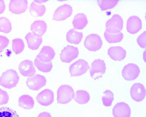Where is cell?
<instances>
[{"mask_svg": "<svg viewBox=\"0 0 146 117\" xmlns=\"http://www.w3.org/2000/svg\"><path fill=\"white\" fill-rule=\"evenodd\" d=\"M20 81L18 72L13 69L7 70L2 74L0 78V85L11 89L15 88Z\"/></svg>", "mask_w": 146, "mask_h": 117, "instance_id": "obj_1", "label": "cell"}, {"mask_svg": "<svg viewBox=\"0 0 146 117\" xmlns=\"http://www.w3.org/2000/svg\"><path fill=\"white\" fill-rule=\"evenodd\" d=\"M75 92L74 88L68 85H62L58 87L57 90V100L58 104H66L74 99Z\"/></svg>", "mask_w": 146, "mask_h": 117, "instance_id": "obj_2", "label": "cell"}, {"mask_svg": "<svg viewBox=\"0 0 146 117\" xmlns=\"http://www.w3.org/2000/svg\"><path fill=\"white\" fill-rule=\"evenodd\" d=\"M106 31L110 33H119L123 27V20L119 15H114L106 22Z\"/></svg>", "mask_w": 146, "mask_h": 117, "instance_id": "obj_3", "label": "cell"}, {"mask_svg": "<svg viewBox=\"0 0 146 117\" xmlns=\"http://www.w3.org/2000/svg\"><path fill=\"white\" fill-rule=\"evenodd\" d=\"M90 69L88 62L84 59H79L70 66L69 72L72 77H78L86 73Z\"/></svg>", "mask_w": 146, "mask_h": 117, "instance_id": "obj_4", "label": "cell"}, {"mask_svg": "<svg viewBox=\"0 0 146 117\" xmlns=\"http://www.w3.org/2000/svg\"><path fill=\"white\" fill-rule=\"evenodd\" d=\"M84 45L88 50L96 51L100 50L102 47L103 41L100 35L92 33L87 35L84 40Z\"/></svg>", "mask_w": 146, "mask_h": 117, "instance_id": "obj_5", "label": "cell"}, {"mask_svg": "<svg viewBox=\"0 0 146 117\" xmlns=\"http://www.w3.org/2000/svg\"><path fill=\"white\" fill-rule=\"evenodd\" d=\"M122 77L126 81H134L140 74V69L135 63H129L123 67L121 72Z\"/></svg>", "mask_w": 146, "mask_h": 117, "instance_id": "obj_6", "label": "cell"}, {"mask_svg": "<svg viewBox=\"0 0 146 117\" xmlns=\"http://www.w3.org/2000/svg\"><path fill=\"white\" fill-rule=\"evenodd\" d=\"M79 49L71 45L66 46L60 53L61 61L65 63H70L79 56Z\"/></svg>", "mask_w": 146, "mask_h": 117, "instance_id": "obj_7", "label": "cell"}, {"mask_svg": "<svg viewBox=\"0 0 146 117\" xmlns=\"http://www.w3.org/2000/svg\"><path fill=\"white\" fill-rule=\"evenodd\" d=\"M46 78L40 74H36L28 78L26 81L27 87L32 90H40L46 85Z\"/></svg>", "mask_w": 146, "mask_h": 117, "instance_id": "obj_8", "label": "cell"}, {"mask_svg": "<svg viewBox=\"0 0 146 117\" xmlns=\"http://www.w3.org/2000/svg\"><path fill=\"white\" fill-rule=\"evenodd\" d=\"M73 13V8L68 4H64L56 9L53 14V20L63 21L70 17Z\"/></svg>", "mask_w": 146, "mask_h": 117, "instance_id": "obj_9", "label": "cell"}, {"mask_svg": "<svg viewBox=\"0 0 146 117\" xmlns=\"http://www.w3.org/2000/svg\"><path fill=\"white\" fill-rule=\"evenodd\" d=\"M131 96L134 101L140 102L144 100L146 96V90L144 85L142 83H136L131 86L130 90Z\"/></svg>", "mask_w": 146, "mask_h": 117, "instance_id": "obj_10", "label": "cell"}, {"mask_svg": "<svg viewBox=\"0 0 146 117\" xmlns=\"http://www.w3.org/2000/svg\"><path fill=\"white\" fill-rule=\"evenodd\" d=\"M28 9L27 0H11L9 2V11L15 15H21Z\"/></svg>", "mask_w": 146, "mask_h": 117, "instance_id": "obj_11", "label": "cell"}, {"mask_svg": "<svg viewBox=\"0 0 146 117\" xmlns=\"http://www.w3.org/2000/svg\"><path fill=\"white\" fill-rule=\"evenodd\" d=\"M19 71L23 77L33 76L36 73V69L35 68V64L31 60L26 59L20 62L18 66Z\"/></svg>", "mask_w": 146, "mask_h": 117, "instance_id": "obj_12", "label": "cell"}, {"mask_svg": "<svg viewBox=\"0 0 146 117\" xmlns=\"http://www.w3.org/2000/svg\"><path fill=\"white\" fill-rule=\"evenodd\" d=\"M112 114L114 117H131V109L126 103H117L113 107Z\"/></svg>", "mask_w": 146, "mask_h": 117, "instance_id": "obj_13", "label": "cell"}, {"mask_svg": "<svg viewBox=\"0 0 146 117\" xmlns=\"http://www.w3.org/2000/svg\"><path fill=\"white\" fill-rule=\"evenodd\" d=\"M142 28V22L136 16H132L127 21V31L129 33L134 35L138 33Z\"/></svg>", "mask_w": 146, "mask_h": 117, "instance_id": "obj_14", "label": "cell"}, {"mask_svg": "<svg viewBox=\"0 0 146 117\" xmlns=\"http://www.w3.org/2000/svg\"><path fill=\"white\" fill-rule=\"evenodd\" d=\"M36 101L40 105L43 106H49L54 102V93L50 89L42 90L37 95Z\"/></svg>", "mask_w": 146, "mask_h": 117, "instance_id": "obj_15", "label": "cell"}, {"mask_svg": "<svg viewBox=\"0 0 146 117\" xmlns=\"http://www.w3.org/2000/svg\"><path fill=\"white\" fill-rule=\"evenodd\" d=\"M110 58L115 61H121L125 59L127 55V51L121 46L110 47L107 51Z\"/></svg>", "mask_w": 146, "mask_h": 117, "instance_id": "obj_16", "label": "cell"}, {"mask_svg": "<svg viewBox=\"0 0 146 117\" xmlns=\"http://www.w3.org/2000/svg\"><path fill=\"white\" fill-rule=\"evenodd\" d=\"M55 55V51L50 46H45L38 54L36 58L42 62H51Z\"/></svg>", "mask_w": 146, "mask_h": 117, "instance_id": "obj_17", "label": "cell"}, {"mask_svg": "<svg viewBox=\"0 0 146 117\" xmlns=\"http://www.w3.org/2000/svg\"><path fill=\"white\" fill-rule=\"evenodd\" d=\"M31 33L35 36L42 37L48 29V25L44 20H36L30 27Z\"/></svg>", "mask_w": 146, "mask_h": 117, "instance_id": "obj_18", "label": "cell"}, {"mask_svg": "<svg viewBox=\"0 0 146 117\" xmlns=\"http://www.w3.org/2000/svg\"><path fill=\"white\" fill-rule=\"evenodd\" d=\"M106 71V64L102 59H96L92 62L91 68L90 70V76L94 78L97 74H104Z\"/></svg>", "mask_w": 146, "mask_h": 117, "instance_id": "obj_19", "label": "cell"}, {"mask_svg": "<svg viewBox=\"0 0 146 117\" xmlns=\"http://www.w3.org/2000/svg\"><path fill=\"white\" fill-rule=\"evenodd\" d=\"M27 46L32 50H36L42 43V37L35 36L32 33H28L25 37Z\"/></svg>", "mask_w": 146, "mask_h": 117, "instance_id": "obj_20", "label": "cell"}, {"mask_svg": "<svg viewBox=\"0 0 146 117\" xmlns=\"http://www.w3.org/2000/svg\"><path fill=\"white\" fill-rule=\"evenodd\" d=\"M88 24L86 16L84 13H78L75 15L73 20V26L76 30L83 29Z\"/></svg>", "mask_w": 146, "mask_h": 117, "instance_id": "obj_21", "label": "cell"}, {"mask_svg": "<svg viewBox=\"0 0 146 117\" xmlns=\"http://www.w3.org/2000/svg\"><path fill=\"white\" fill-rule=\"evenodd\" d=\"M66 37L68 43L73 44H79L82 41L83 33L82 32L77 31L75 29H72L68 31Z\"/></svg>", "mask_w": 146, "mask_h": 117, "instance_id": "obj_22", "label": "cell"}, {"mask_svg": "<svg viewBox=\"0 0 146 117\" xmlns=\"http://www.w3.org/2000/svg\"><path fill=\"white\" fill-rule=\"evenodd\" d=\"M18 105L21 108L23 109H31L33 108L35 105L33 98L27 94L21 96L18 99Z\"/></svg>", "mask_w": 146, "mask_h": 117, "instance_id": "obj_23", "label": "cell"}, {"mask_svg": "<svg viewBox=\"0 0 146 117\" xmlns=\"http://www.w3.org/2000/svg\"><path fill=\"white\" fill-rule=\"evenodd\" d=\"M46 8L45 5L37 4L33 1L31 3L29 7L30 14L34 17H40L44 15L46 13Z\"/></svg>", "mask_w": 146, "mask_h": 117, "instance_id": "obj_24", "label": "cell"}, {"mask_svg": "<svg viewBox=\"0 0 146 117\" xmlns=\"http://www.w3.org/2000/svg\"><path fill=\"white\" fill-rule=\"evenodd\" d=\"M74 100L79 104H86L88 103L90 100V94L86 90H79L75 94Z\"/></svg>", "mask_w": 146, "mask_h": 117, "instance_id": "obj_25", "label": "cell"}, {"mask_svg": "<svg viewBox=\"0 0 146 117\" xmlns=\"http://www.w3.org/2000/svg\"><path fill=\"white\" fill-rule=\"evenodd\" d=\"M104 37L107 43L110 44L118 43L123 40V34L121 32L119 33H110L105 31L104 33Z\"/></svg>", "mask_w": 146, "mask_h": 117, "instance_id": "obj_26", "label": "cell"}, {"mask_svg": "<svg viewBox=\"0 0 146 117\" xmlns=\"http://www.w3.org/2000/svg\"><path fill=\"white\" fill-rule=\"evenodd\" d=\"M34 64L39 71L44 72V73H48V72H51L53 68L52 62H42L38 59L36 57L35 58L34 60Z\"/></svg>", "mask_w": 146, "mask_h": 117, "instance_id": "obj_27", "label": "cell"}, {"mask_svg": "<svg viewBox=\"0 0 146 117\" xmlns=\"http://www.w3.org/2000/svg\"><path fill=\"white\" fill-rule=\"evenodd\" d=\"M119 3L118 0H99L98 5L100 7L101 11H107L109 9L114 8Z\"/></svg>", "mask_w": 146, "mask_h": 117, "instance_id": "obj_28", "label": "cell"}, {"mask_svg": "<svg viewBox=\"0 0 146 117\" xmlns=\"http://www.w3.org/2000/svg\"><path fill=\"white\" fill-rule=\"evenodd\" d=\"M25 44L23 41L21 39H15L12 41V49L16 55H18L24 50Z\"/></svg>", "mask_w": 146, "mask_h": 117, "instance_id": "obj_29", "label": "cell"}, {"mask_svg": "<svg viewBox=\"0 0 146 117\" xmlns=\"http://www.w3.org/2000/svg\"><path fill=\"white\" fill-rule=\"evenodd\" d=\"M12 31V23L6 17H0V32L9 33Z\"/></svg>", "mask_w": 146, "mask_h": 117, "instance_id": "obj_30", "label": "cell"}, {"mask_svg": "<svg viewBox=\"0 0 146 117\" xmlns=\"http://www.w3.org/2000/svg\"><path fill=\"white\" fill-rule=\"evenodd\" d=\"M114 94L110 90H106L102 96V104L105 107H110L114 101Z\"/></svg>", "mask_w": 146, "mask_h": 117, "instance_id": "obj_31", "label": "cell"}, {"mask_svg": "<svg viewBox=\"0 0 146 117\" xmlns=\"http://www.w3.org/2000/svg\"><path fill=\"white\" fill-rule=\"evenodd\" d=\"M0 117H20L15 111L9 107L0 108Z\"/></svg>", "mask_w": 146, "mask_h": 117, "instance_id": "obj_32", "label": "cell"}, {"mask_svg": "<svg viewBox=\"0 0 146 117\" xmlns=\"http://www.w3.org/2000/svg\"><path fill=\"white\" fill-rule=\"evenodd\" d=\"M9 96L7 92L0 88V105H5L8 103Z\"/></svg>", "mask_w": 146, "mask_h": 117, "instance_id": "obj_33", "label": "cell"}, {"mask_svg": "<svg viewBox=\"0 0 146 117\" xmlns=\"http://www.w3.org/2000/svg\"><path fill=\"white\" fill-rule=\"evenodd\" d=\"M137 43L138 46L143 49L146 47V31L143 32L137 39Z\"/></svg>", "mask_w": 146, "mask_h": 117, "instance_id": "obj_34", "label": "cell"}, {"mask_svg": "<svg viewBox=\"0 0 146 117\" xmlns=\"http://www.w3.org/2000/svg\"><path fill=\"white\" fill-rule=\"evenodd\" d=\"M9 40L7 37L0 35V51H3L8 46Z\"/></svg>", "mask_w": 146, "mask_h": 117, "instance_id": "obj_35", "label": "cell"}, {"mask_svg": "<svg viewBox=\"0 0 146 117\" xmlns=\"http://www.w3.org/2000/svg\"><path fill=\"white\" fill-rule=\"evenodd\" d=\"M5 11V3L3 0H0V15L3 14Z\"/></svg>", "mask_w": 146, "mask_h": 117, "instance_id": "obj_36", "label": "cell"}, {"mask_svg": "<svg viewBox=\"0 0 146 117\" xmlns=\"http://www.w3.org/2000/svg\"><path fill=\"white\" fill-rule=\"evenodd\" d=\"M37 117H52L50 113H48V112H42V113H40Z\"/></svg>", "mask_w": 146, "mask_h": 117, "instance_id": "obj_37", "label": "cell"}, {"mask_svg": "<svg viewBox=\"0 0 146 117\" xmlns=\"http://www.w3.org/2000/svg\"><path fill=\"white\" fill-rule=\"evenodd\" d=\"M48 1V0H35L34 1V2L35 3H37V4H40V5H42V3H46V2H47Z\"/></svg>", "mask_w": 146, "mask_h": 117, "instance_id": "obj_38", "label": "cell"}, {"mask_svg": "<svg viewBox=\"0 0 146 117\" xmlns=\"http://www.w3.org/2000/svg\"><path fill=\"white\" fill-rule=\"evenodd\" d=\"M145 51H144V52H143V60H144V62H145Z\"/></svg>", "mask_w": 146, "mask_h": 117, "instance_id": "obj_39", "label": "cell"}, {"mask_svg": "<svg viewBox=\"0 0 146 117\" xmlns=\"http://www.w3.org/2000/svg\"><path fill=\"white\" fill-rule=\"evenodd\" d=\"M1 51H0V53H1Z\"/></svg>", "mask_w": 146, "mask_h": 117, "instance_id": "obj_40", "label": "cell"}]
</instances>
